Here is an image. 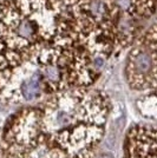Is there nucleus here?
Masks as SVG:
<instances>
[{
  "instance_id": "4",
  "label": "nucleus",
  "mask_w": 157,
  "mask_h": 158,
  "mask_svg": "<svg viewBox=\"0 0 157 158\" xmlns=\"http://www.w3.org/2000/svg\"><path fill=\"white\" fill-rule=\"evenodd\" d=\"M125 79L134 91L151 92L154 89V59L139 39L126 57Z\"/></svg>"
},
{
  "instance_id": "8",
  "label": "nucleus",
  "mask_w": 157,
  "mask_h": 158,
  "mask_svg": "<svg viewBox=\"0 0 157 158\" xmlns=\"http://www.w3.org/2000/svg\"><path fill=\"white\" fill-rule=\"evenodd\" d=\"M0 155H1V139H0Z\"/></svg>"
},
{
  "instance_id": "5",
  "label": "nucleus",
  "mask_w": 157,
  "mask_h": 158,
  "mask_svg": "<svg viewBox=\"0 0 157 158\" xmlns=\"http://www.w3.org/2000/svg\"><path fill=\"white\" fill-rule=\"evenodd\" d=\"M122 158H157V126L136 124L130 127Z\"/></svg>"
},
{
  "instance_id": "2",
  "label": "nucleus",
  "mask_w": 157,
  "mask_h": 158,
  "mask_svg": "<svg viewBox=\"0 0 157 158\" xmlns=\"http://www.w3.org/2000/svg\"><path fill=\"white\" fill-rule=\"evenodd\" d=\"M54 32L50 0H0V89L18 67L51 46Z\"/></svg>"
},
{
  "instance_id": "3",
  "label": "nucleus",
  "mask_w": 157,
  "mask_h": 158,
  "mask_svg": "<svg viewBox=\"0 0 157 158\" xmlns=\"http://www.w3.org/2000/svg\"><path fill=\"white\" fill-rule=\"evenodd\" d=\"M41 109L27 106L8 119L1 136L0 158H39Z\"/></svg>"
},
{
  "instance_id": "1",
  "label": "nucleus",
  "mask_w": 157,
  "mask_h": 158,
  "mask_svg": "<svg viewBox=\"0 0 157 158\" xmlns=\"http://www.w3.org/2000/svg\"><path fill=\"white\" fill-rule=\"evenodd\" d=\"M40 107L39 158L96 157L112 110L108 93L91 87H72L52 94Z\"/></svg>"
},
{
  "instance_id": "6",
  "label": "nucleus",
  "mask_w": 157,
  "mask_h": 158,
  "mask_svg": "<svg viewBox=\"0 0 157 158\" xmlns=\"http://www.w3.org/2000/svg\"><path fill=\"white\" fill-rule=\"evenodd\" d=\"M139 40L149 48L152 59H154V89L157 90V23L149 27L145 32L141 35Z\"/></svg>"
},
{
  "instance_id": "7",
  "label": "nucleus",
  "mask_w": 157,
  "mask_h": 158,
  "mask_svg": "<svg viewBox=\"0 0 157 158\" xmlns=\"http://www.w3.org/2000/svg\"><path fill=\"white\" fill-rule=\"evenodd\" d=\"M95 158H113L111 153H102V155H98V156H96Z\"/></svg>"
}]
</instances>
